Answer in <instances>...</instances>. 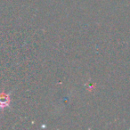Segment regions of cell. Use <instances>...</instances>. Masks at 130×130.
Here are the masks:
<instances>
[{
    "instance_id": "cell-1",
    "label": "cell",
    "mask_w": 130,
    "mask_h": 130,
    "mask_svg": "<svg viewBox=\"0 0 130 130\" xmlns=\"http://www.w3.org/2000/svg\"><path fill=\"white\" fill-rule=\"evenodd\" d=\"M9 103V98L7 95H5V94H1L0 95V107H5Z\"/></svg>"
}]
</instances>
